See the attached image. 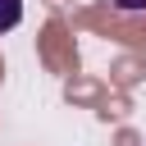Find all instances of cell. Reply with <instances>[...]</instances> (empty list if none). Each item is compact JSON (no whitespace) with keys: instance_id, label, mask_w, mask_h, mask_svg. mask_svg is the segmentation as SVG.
I'll list each match as a JSON object with an SVG mask.
<instances>
[{"instance_id":"obj_1","label":"cell","mask_w":146,"mask_h":146,"mask_svg":"<svg viewBox=\"0 0 146 146\" xmlns=\"http://www.w3.org/2000/svg\"><path fill=\"white\" fill-rule=\"evenodd\" d=\"M23 23V0H0V32H14Z\"/></svg>"},{"instance_id":"obj_2","label":"cell","mask_w":146,"mask_h":146,"mask_svg":"<svg viewBox=\"0 0 146 146\" xmlns=\"http://www.w3.org/2000/svg\"><path fill=\"white\" fill-rule=\"evenodd\" d=\"M114 5H119L123 14H137V9H146V0H114Z\"/></svg>"}]
</instances>
